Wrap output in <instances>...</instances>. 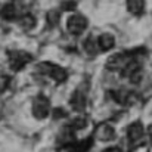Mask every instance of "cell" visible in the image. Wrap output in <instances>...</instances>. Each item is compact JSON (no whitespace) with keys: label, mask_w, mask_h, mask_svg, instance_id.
Masks as SVG:
<instances>
[{"label":"cell","mask_w":152,"mask_h":152,"mask_svg":"<svg viewBox=\"0 0 152 152\" xmlns=\"http://www.w3.org/2000/svg\"><path fill=\"white\" fill-rule=\"evenodd\" d=\"M65 115H66V112H65L62 108H56V109H53V118H55V120L64 118Z\"/></svg>","instance_id":"19"},{"label":"cell","mask_w":152,"mask_h":152,"mask_svg":"<svg viewBox=\"0 0 152 152\" xmlns=\"http://www.w3.org/2000/svg\"><path fill=\"white\" fill-rule=\"evenodd\" d=\"M39 71L43 72V74H46V75H49V77H52L56 83H64L66 80V77H68V72L62 66L55 65L52 62H42L39 65Z\"/></svg>","instance_id":"1"},{"label":"cell","mask_w":152,"mask_h":152,"mask_svg":"<svg viewBox=\"0 0 152 152\" xmlns=\"http://www.w3.org/2000/svg\"><path fill=\"white\" fill-rule=\"evenodd\" d=\"M121 74H123V77H127L132 83H139L140 80H142V75H143V72H142V68H140V65L137 64V62H134V61H130L127 65H126V68H123L121 69Z\"/></svg>","instance_id":"5"},{"label":"cell","mask_w":152,"mask_h":152,"mask_svg":"<svg viewBox=\"0 0 152 152\" xmlns=\"http://www.w3.org/2000/svg\"><path fill=\"white\" fill-rule=\"evenodd\" d=\"M86 50L89 52V53H93V52L96 50V43H93L90 39L86 42Z\"/></svg>","instance_id":"20"},{"label":"cell","mask_w":152,"mask_h":152,"mask_svg":"<svg viewBox=\"0 0 152 152\" xmlns=\"http://www.w3.org/2000/svg\"><path fill=\"white\" fill-rule=\"evenodd\" d=\"M92 145H93V139L87 137V139H84L81 142H75V143L68 142L64 146H61L58 152H87L92 148Z\"/></svg>","instance_id":"7"},{"label":"cell","mask_w":152,"mask_h":152,"mask_svg":"<svg viewBox=\"0 0 152 152\" xmlns=\"http://www.w3.org/2000/svg\"><path fill=\"white\" fill-rule=\"evenodd\" d=\"M49 111H50V102L46 96L43 95H39L34 102H33V114L37 120H45L48 115H49Z\"/></svg>","instance_id":"3"},{"label":"cell","mask_w":152,"mask_h":152,"mask_svg":"<svg viewBox=\"0 0 152 152\" xmlns=\"http://www.w3.org/2000/svg\"><path fill=\"white\" fill-rule=\"evenodd\" d=\"M127 9L133 15H140L145 10V0H127Z\"/></svg>","instance_id":"12"},{"label":"cell","mask_w":152,"mask_h":152,"mask_svg":"<svg viewBox=\"0 0 152 152\" xmlns=\"http://www.w3.org/2000/svg\"><path fill=\"white\" fill-rule=\"evenodd\" d=\"M75 6H77V3L74 0H68V1H64L62 3V9L64 10H74Z\"/></svg>","instance_id":"18"},{"label":"cell","mask_w":152,"mask_h":152,"mask_svg":"<svg viewBox=\"0 0 152 152\" xmlns=\"http://www.w3.org/2000/svg\"><path fill=\"white\" fill-rule=\"evenodd\" d=\"M33 61V56L30 53L24 50H13L9 52V65L13 71H19L22 69L27 64H30Z\"/></svg>","instance_id":"2"},{"label":"cell","mask_w":152,"mask_h":152,"mask_svg":"<svg viewBox=\"0 0 152 152\" xmlns=\"http://www.w3.org/2000/svg\"><path fill=\"white\" fill-rule=\"evenodd\" d=\"M87 124V121L84 118H75L72 123H71V129L72 130H80V129H84Z\"/></svg>","instance_id":"15"},{"label":"cell","mask_w":152,"mask_h":152,"mask_svg":"<svg viewBox=\"0 0 152 152\" xmlns=\"http://www.w3.org/2000/svg\"><path fill=\"white\" fill-rule=\"evenodd\" d=\"M86 95H84V92H81V90H75L74 93H72V96H71V99H69V103H71V106H72V109H75V111H83L84 108H86Z\"/></svg>","instance_id":"9"},{"label":"cell","mask_w":152,"mask_h":152,"mask_svg":"<svg viewBox=\"0 0 152 152\" xmlns=\"http://www.w3.org/2000/svg\"><path fill=\"white\" fill-rule=\"evenodd\" d=\"M130 61H133L132 56H126L124 53H115V55L109 56V59L106 61V68L109 71H118V69L126 68V65Z\"/></svg>","instance_id":"6"},{"label":"cell","mask_w":152,"mask_h":152,"mask_svg":"<svg viewBox=\"0 0 152 152\" xmlns=\"http://www.w3.org/2000/svg\"><path fill=\"white\" fill-rule=\"evenodd\" d=\"M103 152H121V149L117 148V146H111V148H106Z\"/></svg>","instance_id":"21"},{"label":"cell","mask_w":152,"mask_h":152,"mask_svg":"<svg viewBox=\"0 0 152 152\" xmlns=\"http://www.w3.org/2000/svg\"><path fill=\"white\" fill-rule=\"evenodd\" d=\"M58 21H59V13H58L56 10H50V12L48 13V22H49L50 25H56Z\"/></svg>","instance_id":"16"},{"label":"cell","mask_w":152,"mask_h":152,"mask_svg":"<svg viewBox=\"0 0 152 152\" xmlns=\"http://www.w3.org/2000/svg\"><path fill=\"white\" fill-rule=\"evenodd\" d=\"M9 86V77L6 75H0V93H3Z\"/></svg>","instance_id":"17"},{"label":"cell","mask_w":152,"mask_h":152,"mask_svg":"<svg viewBox=\"0 0 152 152\" xmlns=\"http://www.w3.org/2000/svg\"><path fill=\"white\" fill-rule=\"evenodd\" d=\"M66 28L72 36H80L87 28V19L81 15H72L66 21Z\"/></svg>","instance_id":"4"},{"label":"cell","mask_w":152,"mask_h":152,"mask_svg":"<svg viewBox=\"0 0 152 152\" xmlns=\"http://www.w3.org/2000/svg\"><path fill=\"white\" fill-rule=\"evenodd\" d=\"M0 15H1V18H4V19H7V21L15 19V18H16V7H15V4H13V3L4 4L3 9H1V12H0Z\"/></svg>","instance_id":"13"},{"label":"cell","mask_w":152,"mask_h":152,"mask_svg":"<svg viewBox=\"0 0 152 152\" xmlns=\"http://www.w3.org/2000/svg\"><path fill=\"white\" fill-rule=\"evenodd\" d=\"M127 134H129L130 142H139L143 137V126L139 121L132 123L129 126V129H127Z\"/></svg>","instance_id":"10"},{"label":"cell","mask_w":152,"mask_h":152,"mask_svg":"<svg viewBox=\"0 0 152 152\" xmlns=\"http://www.w3.org/2000/svg\"><path fill=\"white\" fill-rule=\"evenodd\" d=\"M19 25H21V28H22V30L30 31V30H33V28L36 27V19H34V16H33V15L27 13V15H24V16H21V18H19Z\"/></svg>","instance_id":"14"},{"label":"cell","mask_w":152,"mask_h":152,"mask_svg":"<svg viewBox=\"0 0 152 152\" xmlns=\"http://www.w3.org/2000/svg\"><path fill=\"white\" fill-rule=\"evenodd\" d=\"M114 45H115V39H114V36L112 34H102L99 36V39H98V46L101 48L102 50H111L112 48H114Z\"/></svg>","instance_id":"11"},{"label":"cell","mask_w":152,"mask_h":152,"mask_svg":"<svg viewBox=\"0 0 152 152\" xmlns=\"http://www.w3.org/2000/svg\"><path fill=\"white\" fill-rule=\"evenodd\" d=\"M96 137L102 140V142H108V140H112L115 137V130L112 126L109 124H101L98 129H96Z\"/></svg>","instance_id":"8"}]
</instances>
